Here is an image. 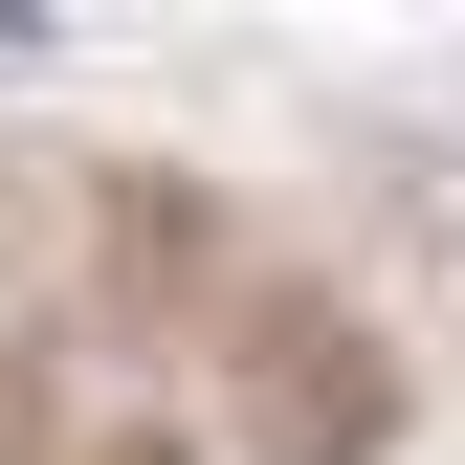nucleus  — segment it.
Returning <instances> with one entry per match:
<instances>
[]
</instances>
